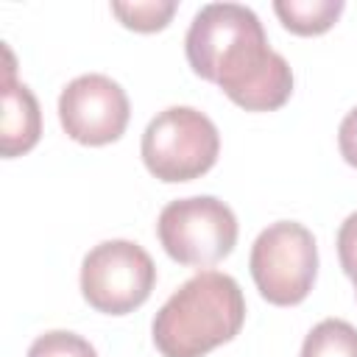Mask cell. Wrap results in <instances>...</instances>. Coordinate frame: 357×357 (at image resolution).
Returning a JSON list of instances; mask_svg holds the SVG:
<instances>
[{
	"label": "cell",
	"mask_w": 357,
	"mask_h": 357,
	"mask_svg": "<svg viewBox=\"0 0 357 357\" xmlns=\"http://www.w3.org/2000/svg\"><path fill=\"white\" fill-rule=\"evenodd\" d=\"M245 321L240 284L220 271L190 276L153 315L151 335L162 357H204L229 343Z\"/></svg>",
	"instance_id": "cell-2"
},
{
	"label": "cell",
	"mask_w": 357,
	"mask_h": 357,
	"mask_svg": "<svg viewBox=\"0 0 357 357\" xmlns=\"http://www.w3.org/2000/svg\"><path fill=\"white\" fill-rule=\"evenodd\" d=\"M8 56V67H6V78H3V126H0V153L6 159L20 156L25 151H31L39 142L42 134V112H39V100L36 95L20 84L14 78V67H11V53Z\"/></svg>",
	"instance_id": "cell-8"
},
{
	"label": "cell",
	"mask_w": 357,
	"mask_h": 357,
	"mask_svg": "<svg viewBox=\"0 0 357 357\" xmlns=\"http://www.w3.org/2000/svg\"><path fill=\"white\" fill-rule=\"evenodd\" d=\"M25 357H98V351L86 337L67 329H53L39 335Z\"/></svg>",
	"instance_id": "cell-12"
},
{
	"label": "cell",
	"mask_w": 357,
	"mask_h": 357,
	"mask_svg": "<svg viewBox=\"0 0 357 357\" xmlns=\"http://www.w3.org/2000/svg\"><path fill=\"white\" fill-rule=\"evenodd\" d=\"M337 257L346 276L357 268V212H351L337 229Z\"/></svg>",
	"instance_id": "cell-13"
},
{
	"label": "cell",
	"mask_w": 357,
	"mask_h": 357,
	"mask_svg": "<svg viewBox=\"0 0 357 357\" xmlns=\"http://www.w3.org/2000/svg\"><path fill=\"white\" fill-rule=\"evenodd\" d=\"M301 357H357V326L343 318L318 321L304 337Z\"/></svg>",
	"instance_id": "cell-10"
},
{
	"label": "cell",
	"mask_w": 357,
	"mask_h": 357,
	"mask_svg": "<svg viewBox=\"0 0 357 357\" xmlns=\"http://www.w3.org/2000/svg\"><path fill=\"white\" fill-rule=\"evenodd\" d=\"M128 117L131 106L126 89L103 73L78 75L59 95L61 128L81 145H109L120 139Z\"/></svg>",
	"instance_id": "cell-7"
},
{
	"label": "cell",
	"mask_w": 357,
	"mask_h": 357,
	"mask_svg": "<svg viewBox=\"0 0 357 357\" xmlns=\"http://www.w3.org/2000/svg\"><path fill=\"white\" fill-rule=\"evenodd\" d=\"M156 234L170 259L209 268L231 254L237 243V218L231 206L215 195L176 198L159 212Z\"/></svg>",
	"instance_id": "cell-5"
},
{
	"label": "cell",
	"mask_w": 357,
	"mask_h": 357,
	"mask_svg": "<svg viewBox=\"0 0 357 357\" xmlns=\"http://www.w3.org/2000/svg\"><path fill=\"white\" fill-rule=\"evenodd\" d=\"M337 148H340V156L357 167V106L340 120V128H337Z\"/></svg>",
	"instance_id": "cell-14"
},
{
	"label": "cell",
	"mask_w": 357,
	"mask_h": 357,
	"mask_svg": "<svg viewBox=\"0 0 357 357\" xmlns=\"http://www.w3.org/2000/svg\"><path fill=\"white\" fill-rule=\"evenodd\" d=\"M156 284L151 254L131 240H103L81 262V293L106 315H126L148 301Z\"/></svg>",
	"instance_id": "cell-6"
},
{
	"label": "cell",
	"mask_w": 357,
	"mask_h": 357,
	"mask_svg": "<svg viewBox=\"0 0 357 357\" xmlns=\"http://www.w3.org/2000/svg\"><path fill=\"white\" fill-rule=\"evenodd\" d=\"M248 268L265 301L276 307L304 301L318 276V245L312 231L296 220L271 223L254 240Z\"/></svg>",
	"instance_id": "cell-4"
},
{
	"label": "cell",
	"mask_w": 357,
	"mask_h": 357,
	"mask_svg": "<svg viewBox=\"0 0 357 357\" xmlns=\"http://www.w3.org/2000/svg\"><path fill=\"white\" fill-rule=\"evenodd\" d=\"M273 11L287 31L298 36H315L335 25L343 11V0H276Z\"/></svg>",
	"instance_id": "cell-9"
},
{
	"label": "cell",
	"mask_w": 357,
	"mask_h": 357,
	"mask_svg": "<svg viewBox=\"0 0 357 357\" xmlns=\"http://www.w3.org/2000/svg\"><path fill=\"white\" fill-rule=\"evenodd\" d=\"M190 67L245 112H273L293 92V70L271 50L259 17L240 3H206L184 36Z\"/></svg>",
	"instance_id": "cell-1"
},
{
	"label": "cell",
	"mask_w": 357,
	"mask_h": 357,
	"mask_svg": "<svg viewBox=\"0 0 357 357\" xmlns=\"http://www.w3.org/2000/svg\"><path fill=\"white\" fill-rule=\"evenodd\" d=\"M142 162L159 181H192L220 153L218 126L192 106H167L142 131Z\"/></svg>",
	"instance_id": "cell-3"
},
{
	"label": "cell",
	"mask_w": 357,
	"mask_h": 357,
	"mask_svg": "<svg viewBox=\"0 0 357 357\" xmlns=\"http://www.w3.org/2000/svg\"><path fill=\"white\" fill-rule=\"evenodd\" d=\"M349 279H351V282H354V293H357V268H354V271H351V273H349Z\"/></svg>",
	"instance_id": "cell-15"
},
{
	"label": "cell",
	"mask_w": 357,
	"mask_h": 357,
	"mask_svg": "<svg viewBox=\"0 0 357 357\" xmlns=\"http://www.w3.org/2000/svg\"><path fill=\"white\" fill-rule=\"evenodd\" d=\"M112 11L120 17L126 28L139 33L162 31L176 14V0H145V3H112Z\"/></svg>",
	"instance_id": "cell-11"
}]
</instances>
